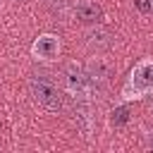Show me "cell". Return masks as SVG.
Returning a JSON list of instances; mask_svg holds the SVG:
<instances>
[{
  "instance_id": "8",
  "label": "cell",
  "mask_w": 153,
  "mask_h": 153,
  "mask_svg": "<svg viewBox=\"0 0 153 153\" xmlns=\"http://www.w3.org/2000/svg\"><path fill=\"white\" fill-rule=\"evenodd\" d=\"M127 120H129V110H127V108H117V110H112V117H110V122H112L115 127L124 124Z\"/></svg>"
},
{
  "instance_id": "10",
  "label": "cell",
  "mask_w": 153,
  "mask_h": 153,
  "mask_svg": "<svg viewBox=\"0 0 153 153\" xmlns=\"http://www.w3.org/2000/svg\"><path fill=\"white\" fill-rule=\"evenodd\" d=\"M146 148H148V151H153V131H148V134H146Z\"/></svg>"
},
{
  "instance_id": "9",
  "label": "cell",
  "mask_w": 153,
  "mask_h": 153,
  "mask_svg": "<svg viewBox=\"0 0 153 153\" xmlns=\"http://www.w3.org/2000/svg\"><path fill=\"white\" fill-rule=\"evenodd\" d=\"M134 5H136V10L143 12V14H151V12H153V0H134Z\"/></svg>"
},
{
  "instance_id": "3",
  "label": "cell",
  "mask_w": 153,
  "mask_h": 153,
  "mask_svg": "<svg viewBox=\"0 0 153 153\" xmlns=\"http://www.w3.org/2000/svg\"><path fill=\"white\" fill-rule=\"evenodd\" d=\"M62 76H65V88L67 93L74 98V100H91L93 96V81L88 76V72L76 65V62H69L65 69H62Z\"/></svg>"
},
{
  "instance_id": "6",
  "label": "cell",
  "mask_w": 153,
  "mask_h": 153,
  "mask_svg": "<svg viewBox=\"0 0 153 153\" xmlns=\"http://www.w3.org/2000/svg\"><path fill=\"white\" fill-rule=\"evenodd\" d=\"M86 43H88V48H91V50L103 53V50H110V48H112V36H110V31H105V29L96 26V29H91V31H88Z\"/></svg>"
},
{
  "instance_id": "1",
  "label": "cell",
  "mask_w": 153,
  "mask_h": 153,
  "mask_svg": "<svg viewBox=\"0 0 153 153\" xmlns=\"http://www.w3.org/2000/svg\"><path fill=\"white\" fill-rule=\"evenodd\" d=\"M29 93L48 112L65 110V96L57 88V84L50 79V74H45V72H36V74L29 76Z\"/></svg>"
},
{
  "instance_id": "2",
  "label": "cell",
  "mask_w": 153,
  "mask_h": 153,
  "mask_svg": "<svg viewBox=\"0 0 153 153\" xmlns=\"http://www.w3.org/2000/svg\"><path fill=\"white\" fill-rule=\"evenodd\" d=\"M151 93H153V57H143L131 67V72L122 86V98L141 100Z\"/></svg>"
},
{
  "instance_id": "5",
  "label": "cell",
  "mask_w": 153,
  "mask_h": 153,
  "mask_svg": "<svg viewBox=\"0 0 153 153\" xmlns=\"http://www.w3.org/2000/svg\"><path fill=\"white\" fill-rule=\"evenodd\" d=\"M74 17H76L81 24H98V19H100V7H98L93 0H76V5H74Z\"/></svg>"
},
{
  "instance_id": "4",
  "label": "cell",
  "mask_w": 153,
  "mask_h": 153,
  "mask_svg": "<svg viewBox=\"0 0 153 153\" xmlns=\"http://www.w3.org/2000/svg\"><path fill=\"white\" fill-rule=\"evenodd\" d=\"M31 55L36 60H55L60 55V38L55 33H41L31 43Z\"/></svg>"
},
{
  "instance_id": "7",
  "label": "cell",
  "mask_w": 153,
  "mask_h": 153,
  "mask_svg": "<svg viewBox=\"0 0 153 153\" xmlns=\"http://www.w3.org/2000/svg\"><path fill=\"white\" fill-rule=\"evenodd\" d=\"M48 10L55 14V17H65L67 14V7H69V0H45Z\"/></svg>"
}]
</instances>
